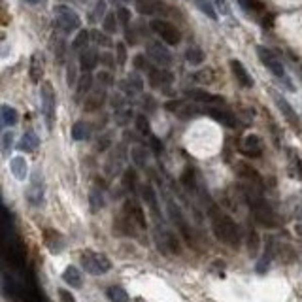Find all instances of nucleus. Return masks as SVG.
<instances>
[{
	"label": "nucleus",
	"mask_w": 302,
	"mask_h": 302,
	"mask_svg": "<svg viewBox=\"0 0 302 302\" xmlns=\"http://www.w3.org/2000/svg\"><path fill=\"white\" fill-rule=\"evenodd\" d=\"M210 219H212V229L216 232V236L223 244L230 245V247H238V244H240L238 225L214 204H210Z\"/></svg>",
	"instance_id": "f257e3e1"
},
{
	"label": "nucleus",
	"mask_w": 302,
	"mask_h": 302,
	"mask_svg": "<svg viewBox=\"0 0 302 302\" xmlns=\"http://www.w3.org/2000/svg\"><path fill=\"white\" fill-rule=\"evenodd\" d=\"M4 257H6V263H10L15 270H19V272L25 270L27 247L21 242V238L12 234V232H6V238H4Z\"/></svg>",
	"instance_id": "f03ea898"
},
{
	"label": "nucleus",
	"mask_w": 302,
	"mask_h": 302,
	"mask_svg": "<svg viewBox=\"0 0 302 302\" xmlns=\"http://www.w3.org/2000/svg\"><path fill=\"white\" fill-rule=\"evenodd\" d=\"M247 202H249V206H251L255 221H257L259 225H263V227H266V229H276V227L280 225V217L276 216V212H274L261 196L249 194V196H247Z\"/></svg>",
	"instance_id": "7ed1b4c3"
},
{
	"label": "nucleus",
	"mask_w": 302,
	"mask_h": 302,
	"mask_svg": "<svg viewBox=\"0 0 302 302\" xmlns=\"http://www.w3.org/2000/svg\"><path fill=\"white\" fill-rule=\"evenodd\" d=\"M40 102H42V115L43 121L47 125V129H53L55 125V91H53V85L49 81H45L42 85V91H40Z\"/></svg>",
	"instance_id": "20e7f679"
},
{
	"label": "nucleus",
	"mask_w": 302,
	"mask_h": 302,
	"mask_svg": "<svg viewBox=\"0 0 302 302\" xmlns=\"http://www.w3.org/2000/svg\"><path fill=\"white\" fill-rule=\"evenodd\" d=\"M81 265L89 274L93 276H100V274H106L112 268V261L102 255V253H94V251H85L81 255Z\"/></svg>",
	"instance_id": "39448f33"
},
{
	"label": "nucleus",
	"mask_w": 302,
	"mask_h": 302,
	"mask_svg": "<svg viewBox=\"0 0 302 302\" xmlns=\"http://www.w3.org/2000/svg\"><path fill=\"white\" fill-rule=\"evenodd\" d=\"M55 15H57V21L59 25H61V29L65 30L66 34H68V32H74L76 29L81 27L79 15L76 14L70 6H66V4H57V6H55Z\"/></svg>",
	"instance_id": "423d86ee"
},
{
	"label": "nucleus",
	"mask_w": 302,
	"mask_h": 302,
	"mask_svg": "<svg viewBox=\"0 0 302 302\" xmlns=\"http://www.w3.org/2000/svg\"><path fill=\"white\" fill-rule=\"evenodd\" d=\"M149 29L153 30V32H157L159 36H161V40H163L166 45H178L181 40L180 30L176 29L174 25H170V23H166V21H161V19H151Z\"/></svg>",
	"instance_id": "0eeeda50"
},
{
	"label": "nucleus",
	"mask_w": 302,
	"mask_h": 302,
	"mask_svg": "<svg viewBox=\"0 0 302 302\" xmlns=\"http://www.w3.org/2000/svg\"><path fill=\"white\" fill-rule=\"evenodd\" d=\"M168 217H170V219H172V223L178 227V230L181 232L183 240H185L189 245H194L193 230H191V227H189L187 219H185L183 214H181V210L178 208V204L172 202V200H168Z\"/></svg>",
	"instance_id": "6e6552de"
},
{
	"label": "nucleus",
	"mask_w": 302,
	"mask_h": 302,
	"mask_svg": "<svg viewBox=\"0 0 302 302\" xmlns=\"http://www.w3.org/2000/svg\"><path fill=\"white\" fill-rule=\"evenodd\" d=\"M27 200L32 204V206H40L43 202V194H45V189H43V180H42V172L40 170H34L32 176H30V183L27 187Z\"/></svg>",
	"instance_id": "1a4fd4ad"
},
{
	"label": "nucleus",
	"mask_w": 302,
	"mask_h": 302,
	"mask_svg": "<svg viewBox=\"0 0 302 302\" xmlns=\"http://www.w3.org/2000/svg\"><path fill=\"white\" fill-rule=\"evenodd\" d=\"M257 55H259L261 63L266 66V70L272 74V76H276V78H280V79L285 78V70H283L281 63L278 61V57L274 55L272 51L263 47V45H257Z\"/></svg>",
	"instance_id": "9d476101"
},
{
	"label": "nucleus",
	"mask_w": 302,
	"mask_h": 302,
	"mask_svg": "<svg viewBox=\"0 0 302 302\" xmlns=\"http://www.w3.org/2000/svg\"><path fill=\"white\" fill-rule=\"evenodd\" d=\"M145 53H147V57H149L157 66L172 65V53L166 49V45H163L161 42H147V45H145Z\"/></svg>",
	"instance_id": "9b49d317"
},
{
	"label": "nucleus",
	"mask_w": 302,
	"mask_h": 302,
	"mask_svg": "<svg viewBox=\"0 0 302 302\" xmlns=\"http://www.w3.org/2000/svg\"><path fill=\"white\" fill-rule=\"evenodd\" d=\"M125 214H127V217H129L130 221H132V225H138L140 229H145L147 227V221H145V216H144V210H142V206L138 204L136 200H127L125 202Z\"/></svg>",
	"instance_id": "f8f14e48"
},
{
	"label": "nucleus",
	"mask_w": 302,
	"mask_h": 302,
	"mask_svg": "<svg viewBox=\"0 0 302 302\" xmlns=\"http://www.w3.org/2000/svg\"><path fill=\"white\" fill-rule=\"evenodd\" d=\"M204 114L208 115V117H212L214 121L221 123L225 127H230V129H234L238 125L236 117L230 114V112H227V110L216 108V106H206V108H204Z\"/></svg>",
	"instance_id": "ddd939ff"
},
{
	"label": "nucleus",
	"mask_w": 302,
	"mask_h": 302,
	"mask_svg": "<svg viewBox=\"0 0 302 302\" xmlns=\"http://www.w3.org/2000/svg\"><path fill=\"white\" fill-rule=\"evenodd\" d=\"M42 234H43V244H45V247L49 251L59 253L65 249V238H63L61 232H57V230L53 229H43Z\"/></svg>",
	"instance_id": "4468645a"
},
{
	"label": "nucleus",
	"mask_w": 302,
	"mask_h": 302,
	"mask_svg": "<svg viewBox=\"0 0 302 302\" xmlns=\"http://www.w3.org/2000/svg\"><path fill=\"white\" fill-rule=\"evenodd\" d=\"M106 104V91L98 87V89H93L89 96L85 98V112H96V110H100L102 106Z\"/></svg>",
	"instance_id": "2eb2a0df"
},
{
	"label": "nucleus",
	"mask_w": 302,
	"mask_h": 302,
	"mask_svg": "<svg viewBox=\"0 0 302 302\" xmlns=\"http://www.w3.org/2000/svg\"><path fill=\"white\" fill-rule=\"evenodd\" d=\"M230 68H232V74H234V78L238 79V83L242 87H253V79L251 76H249V72H247V68H245L238 59H232L230 61Z\"/></svg>",
	"instance_id": "dca6fc26"
},
{
	"label": "nucleus",
	"mask_w": 302,
	"mask_h": 302,
	"mask_svg": "<svg viewBox=\"0 0 302 302\" xmlns=\"http://www.w3.org/2000/svg\"><path fill=\"white\" fill-rule=\"evenodd\" d=\"M242 153L247 155L251 159H257L263 155V145H261V140L257 134H247L244 140V147H242Z\"/></svg>",
	"instance_id": "f3484780"
},
{
	"label": "nucleus",
	"mask_w": 302,
	"mask_h": 302,
	"mask_svg": "<svg viewBox=\"0 0 302 302\" xmlns=\"http://www.w3.org/2000/svg\"><path fill=\"white\" fill-rule=\"evenodd\" d=\"M274 100H276V104H278V108H280V112H281V115L287 119L293 127H296L298 125V115L295 114V110H293V106L289 104L281 94H278V93H274Z\"/></svg>",
	"instance_id": "a211bd4d"
},
{
	"label": "nucleus",
	"mask_w": 302,
	"mask_h": 302,
	"mask_svg": "<svg viewBox=\"0 0 302 302\" xmlns=\"http://www.w3.org/2000/svg\"><path fill=\"white\" fill-rule=\"evenodd\" d=\"M187 94L194 102H200V104H223V96L212 94L208 91H202V89H189Z\"/></svg>",
	"instance_id": "6ab92c4d"
},
{
	"label": "nucleus",
	"mask_w": 302,
	"mask_h": 302,
	"mask_svg": "<svg viewBox=\"0 0 302 302\" xmlns=\"http://www.w3.org/2000/svg\"><path fill=\"white\" fill-rule=\"evenodd\" d=\"M136 10L142 15H157L165 12V4L161 0H136Z\"/></svg>",
	"instance_id": "aec40b11"
},
{
	"label": "nucleus",
	"mask_w": 302,
	"mask_h": 302,
	"mask_svg": "<svg viewBox=\"0 0 302 302\" xmlns=\"http://www.w3.org/2000/svg\"><path fill=\"white\" fill-rule=\"evenodd\" d=\"M98 59H100V55L94 49L83 51V53L79 55V68H81L83 72H93L94 66L98 65Z\"/></svg>",
	"instance_id": "412c9836"
},
{
	"label": "nucleus",
	"mask_w": 302,
	"mask_h": 302,
	"mask_svg": "<svg viewBox=\"0 0 302 302\" xmlns=\"http://www.w3.org/2000/svg\"><path fill=\"white\" fill-rule=\"evenodd\" d=\"M63 280L70 285V287H76L79 289L81 285H83V274L79 272V268H76L74 265L66 266L65 272H63Z\"/></svg>",
	"instance_id": "4be33fe9"
},
{
	"label": "nucleus",
	"mask_w": 302,
	"mask_h": 302,
	"mask_svg": "<svg viewBox=\"0 0 302 302\" xmlns=\"http://www.w3.org/2000/svg\"><path fill=\"white\" fill-rule=\"evenodd\" d=\"M236 172L238 176H242L244 180H249L251 183H255V185H263V178H261V174L253 168V166L245 165V163H240V165L236 166Z\"/></svg>",
	"instance_id": "5701e85b"
},
{
	"label": "nucleus",
	"mask_w": 302,
	"mask_h": 302,
	"mask_svg": "<svg viewBox=\"0 0 302 302\" xmlns=\"http://www.w3.org/2000/svg\"><path fill=\"white\" fill-rule=\"evenodd\" d=\"M10 170H12V174H14L19 181L25 180V178H27V172H29V166H27L25 157L17 155V157L12 159V161H10Z\"/></svg>",
	"instance_id": "b1692460"
},
{
	"label": "nucleus",
	"mask_w": 302,
	"mask_h": 302,
	"mask_svg": "<svg viewBox=\"0 0 302 302\" xmlns=\"http://www.w3.org/2000/svg\"><path fill=\"white\" fill-rule=\"evenodd\" d=\"M38 145H40V138L36 136V132H34V130H27V132L23 134L21 142L17 144V149L34 151V149H38Z\"/></svg>",
	"instance_id": "393cba45"
},
{
	"label": "nucleus",
	"mask_w": 302,
	"mask_h": 302,
	"mask_svg": "<svg viewBox=\"0 0 302 302\" xmlns=\"http://www.w3.org/2000/svg\"><path fill=\"white\" fill-rule=\"evenodd\" d=\"M142 196H144V200L147 202V206L153 210V214L155 216H161V210H159V200H157V194H155V189L151 187V185H144L142 187Z\"/></svg>",
	"instance_id": "a878e982"
},
{
	"label": "nucleus",
	"mask_w": 302,
	"mask_h": 302,
	"mask_svg": "<svg viewBox=\"0 0 302 302\" xmlns=\"http://www.w3.org/2000/svg\"><path fill=\"white\" fill-rule=\"evenodd\" d=\"M0 115H2V123H4L6 127H14V125H17V121H19V115H17L15 108H12L10 104H2Z\"/></svg>",
	"instance_id": "bb28decb"
},
{
	"label": "nucleus",
	"mask_w": 302,
	"mask_h": 302,
	"mask_svg": "<svg viewBox=\"0 0 302 302\" xmlns=\"http://www.w3.org/2000/svg\"><path fill=\"white\" fill-rule=\"evenodd\" d=\"M91 91H93V74L83 72L78 79V96L81 98L83 94H89Z\"/></svg>",
	"instance_id": "cd10ccee"
},
{
	"label": "nucleus",
	"mask_w": 302,
	"mask_h": 302,
	"mask_svg": "<svg viewBox=\"0 0 302 302\" xmlns=\"http://www.w3.org/2000/svg\"><path fill=\"white\" fill-rule=\"evenodd\" d=\"M89 134H91V129H89V125L85 121H78L72 127V140H76V142L87 140Z\"/></svg>",
	"instance_id": "c85d7f7f"
},
{
	"label": "nucleus",
	"mask_w": 302,
	"mask_h": 302,
	"mask_svg": "<svg viewBox=\"0 0 302 302\" xmlns=\"http://www.w3.org/2000/svg\"><path fill=\"white\" fill-rule=\"evenodd\" d=\"M29 76H30V81H32V83H40V79H42V76H43L42 65H40V61H38L36 55L30 57Z\"/></svg>",
	"instance_id": "c756f323"
},
{
	"label": "nucleus",
	"mask_w": 302,
	"mask_h": 302,
	"mask_svg": "<svg viewBox=\"0 0 302 302\" xmlns=\"http://www.w3.org/2000/svg\"><path fill=\"white\" fill-rule=\"evenodd\" d=\"M185 59H187L189 65H202L204 63V59H206V55H204V51L200 49V47H196V45H193V47H189L187 51H185Z\"/></svg>",
	"instance_id": "7c9ffc66"
},
{
	"label": "nucleus",
	"mask_w": 302,
	"mask_h": 302,
	"mask_svg": "<svg viewBox=\"0 0 302 302\" xmlns=\"http://www.w3.org/2000/svg\"><path fill=\"white\" fill-rule=\"evenodd\" d=\"M89 202H91V208L93 210H100L106 206V198H104V193H102L98 187H94L89 194Z\"/></svg>",
	"instance_id": "2f4dec72"
},
{
	"label": "nucleus",
	"mask_w": 302,
	"mask_h": 302,
	"mask_svg": "<svg viewBox=\"0 0 302 302\" xmlns=\"http://www.w3.org/2000/svg\"><path fill=\"white\" fill-rule=\"evenodd\" d=\"M194 2H196V6L200 8L202 12L206 14V17L214 19V21H217V19H219V15H217L216 8H214V4H212V0H194Z\"/></svg>",
	"instance_id": "473e14b6"
},
{
	"label": "nucleus",
	"mask_w": 302,
	"mask_h": 302,
	"mask_svg": "<svg viewBox=\"0 0 302 302\" xmlns=\"http://www.w3.org/2000/svg\"><path fill=\"white\" fill-rule=\"evenodd\" d=\"M117 14H112V12H108L106 14V17L102 19V27H104V30L108 32V34H115L117 32Z\"/></svg>",
	"instance_id": "72a5a7b5"
},
{
	"label": "nucleus",
	"mask_w": 302,
	"mask_h": 302,
	"mask_svg": "<svg viewBox=\"0 0 302 302\" xmlns=\"http://www.w3.org/2000/svg\"><path fill=\"white\" fill-rule=\"evenodd\" d=\"M106 296H108L110 300H114V302L129 300V293H127L125 289L117 287V285H114V287H110L108 291H106Z\"/></svg>",
	"instance_id": "f704fd0d"
},
{
	"label": "nucleus",
	"mask_w": 302,
	"mask_h": 302,
	"mask_svg": "<svg viewBox=\"0 0 302 302\" xmlns=\"http://www.w3.org/2000/svg\"><path fill=\"white\" fill-rule=\"evenodd\" d=\"M127 89H129V93H142V89H144V81H142V78L138 76L136 72L130 74L129 76V81H127Z\"/></svg>",
	"instance_id": "c9c22d12"
},
{
	"label": "nucleus",
	"mask_w": 302,
	"mask_h": 302,
	"mask_svg": "<svg viewBox=\"0 0 302 302\" xmlns=\"http://www.w3.org/2000/svg\"><path fill=\"white\" fill-rule=\"evenodd\" d=\"M87 45H89V32L81 29L78 34H76V38L72 40V47L76 51H79V49H85Z\"/></svg>",
	"instance_id": "e433bc0d"
},
{
	"label": "nucleus",
	"mask_w": 302,
	"mask_h": 302,
	"mask_svg": "<svg viewBox=\"0 0 302 302\" xmlns=\"http://www.w3.org/2000/svg\"><path fill=\"white\" fill-rule=\"evenodd\" d=\"M134 125H136V130L140 134H144V136H149L151 134V129H149V121H147V117L142 114H138L134 117Z\"/></svg>",
	"instance_id": "4c0bfd02"
},
{
	"label": "nucleus",
	"mask_w": 302,
	"mask_h": 302,
	"mask_svg": "<svg viewBox=\"0 0 302 302\" xmlns=\"http://www.w3.org/2000/svg\"><path fill=\"white\" fill-rule=\"evenodd\" d=\"M91 38H93V42L96 43V45H100V47L112 45V40H110L106 30H104V32H100V30H91Z\"/></svg>",
	"instance_id": "58836bf2"
},
{
	"label": "nucleus",
	"mask_w": 302,
	"mask_h": 302,
	"mask_svg": "<svg viewBox=\"0 0 302 302\" xmlns=\"http://www.w3.org/2000/svg\"><path fill=\"white\" fill-rule=\"evenodd\" d=\"M270 247H272V240H270V244H268V249H266V253L261 257V261L255 265V272L257 274H266V270H268V265H270Z\"/></svg>",
	"instance_id": "ea45409f"
},
{
	"label": "nucleus",
	"mask_w": 302,
	"mask_h": 302,
	"mask_svg": "<svg viewBox=\"0 0 302 302\" xmlns=\"http://www.w3.org/2000/svg\"><path fill=\"white\" fill-rule=\"evenodd\" d=\"M106 14H108V12H106V2H104V0H98V2H96V6H94V12L89 15V21L96 23L98 19H104Z\"/></svg>",
	"instance_id": "a19ab883"
},
{
	"label": "nucleus",
	"mask_w": 302,
	"mask_h": 302,
	"mask_svg": "<svg viewBox=\"0 0 302 302\" xmlns=\"http://www.w3.org/2000/svg\"><path fill=\"white\" fill-rule=\"evenodd\" d=\"M132 161L136 166H145V161H147V151L138 145V147H132Z\"/></svg>",
	"instance_id": "79ce46f5"
},
{
	"label": "nucleus",
	"mask_w": 302,
	"mask_h": 302,
	"mask_svg": "<svg viewBox=\"0 0 302 302\" xmlns=\"http://www.w3.org/2000/svg\"><path fill=\"white\" fill-rule=\"evenodd\" d=\"M127 45L123 42H119V43H115V63L119 66H125V63H127Z\"/></svg>",
	"instance_id": "37998d69"
},
{
	"label": "nucleus",
	"mask_w": 302,
	"mask_h": 302,
	"mask_svg": "<svg viewBox=\"0 0 302 302\" xmlns=\"http://www.w3.org/2000/svg\"><path fill=\"white\" fill-rule=\"evenodd\" d=\"M289 170H291V174L295 178H298V180L302 178V161L296 157L295 153H291V166H289Z\"/></svg>",
	"instance_id": "c03bdc74"
},
{
	"label": "nucleus",
	"mask_w": 302,
	"mask_h": 302,
	"mask_svg": "<svg viewBox=\"0 0 302 302\" xmlns=\"http://www.w3.org/2000/svg\"><path fill=\"white\" fill-rule=\"evenodd\" d=\"M117 19H119V23H121V27L125 29V27H129L130 25V10L125 6H119L117 8Z\"/></svg>",
	"instance_id": "a18cd8bd"
},
{
	"label": "nucleus",
	"mask_w": 302,
	"mask_h": 302,
	"mask_svg": "<svg viewBox=\"0 0 302 302\" xmlns=\"http://www.w3.org/2000/svg\"><path fill=\"white\" fill-rule=\"evenodd\" d=\"M247 249H249V253H251V255H255V253H257V249H259V234H257L255 230H249V238H247Z\"/></svg>",
	"instance_id": "49530a36"
},
{
	"label": "nucleus",
	"mask_w": 302,
	"mask_h": 302,
	"mask_svg": "<svg viewBox=\"0 0 302 302\" xmlns=\"http://www.w3.org/2000/svg\"><path fill=\"white\" fill-rule=\"evenodd\" d=\"M12 144H14V134H12L10 130H6V132L2 134V153H4V155H10Z\"/></svg>",
	"instance_id": "de8ad7c7"
},
{
	"label": "nucleus",
	"mask_w": 302,
	"mask_h": 302,
	"mask_svg": "<svg viewBox=\"0 0 302 302\" xmlns=\"http://www.w3.org/2000/svg\"><path fill=\"white\" fill-rule=\"evenodd\" d=\"M96 79H98V83H100L102 87L104 85L110 87L112 83H114V76H112L110 70H102V72H98L96 74Z\"/></svg>",
	"instance_id": "09e8293b"
},
{
	"label": "nucleus",
	"mask_w": 302,
	"mask_h": 302,
	"mask_svg": "<svg viewBox=\"0 0 302 302\" xmlns=\"http://www.w3.org/2000/svg\"><path fill=\"white\" fill-rule=\"evenodd\" d=\"M136 181H138V178H136V172H134V170H127V172H125V185H127L130 191L136 187Z\"/></svg>",
	"instance_id": "8fccbe9b"
},
{
	"label": "nucleus",
	"mask_w": 302,
	"mask_h": 302,
	"mask_svg": "<svg viewBox=\"0 0 302 302\" xmlns=\"http://www.w3.org/2000/svg\"><path fill=\"white\" fill-rule=\"evenodd\" d=\"M147 138H149V145H151V149H153V153H155V155H161V151H163V144H161V140H159L153 132H151Z\"/></svg>",
	"instance_id": "3c124183"
},
{
	"label": "nucleus",
	"mask_w": 302,
	"mask_h": 302,
	"mask_svg": "<svg viewBox=\"0 0 302 302\" xmlns=\"http://www.w3.org/2000/svg\"><path fill=\"white\" fill-rule=\"evenodd\" d=\"M134 68H136V70H147V68H149L147 63H145V55H136V57H134Z\"/></svg>",
	"instance_id": "603ef678"
},
{
	"label": "nucleus",
	"mask_w": 302,
	"mask_h": 302,
	"mask_svg": "<svg viewBox=\"0 0 302 302\" xmlns=\"http://www.w3.org/2000/svg\"><path fill=\"white\" fill-rule=\"evenodd\" d=\"M125 38H127V42H129V43L136 45L138 34H134V29H130V25H129V27H125Z\"/></svg>",
	"instance_id": "864d4df0"
},
{
	"label": "nucleus",
	"mask_w": 302,
	"mask_h": 302,
	"mask_svg": "<svg viewBox=\"0 0 302 302\" xmlns=\"http://www.w3.org/2000/svg\"><path fill=\"white\" fill-rule=\"evenodd\" d=\"M66 76H68V78H66V81H68V85L72 87V85H74V79H76V65H74V63H70V65H68Z\"/></svg>",
	"instance_id": "5fc2aeb1"
},
{
	"label": "nucleus",
	"mask_w": 302,
	"mask_h": 302,
	"mask_svg": "<svg viewBox=\"0 0 302 302\" xmlns=\"http://www.w3.org/2000/svg\"><path fill=\"white\" fill-rule=\"evenodd\" d=\"M144 108L147 110V112H155V108H157V102H155V98L153 96H144Z\"/></svg>",
	"instance_id": "6e6d98bb"
},
{
	"label": "nucleus",
	"mask_w": 302,
	"mask_h": 302,
	"mask_svg": "<svg viewBox=\"0 0 302 302\" xmlns=\"http://www.w3.org/2000/svg\"><path fill=\"white\" fill-rule=\"evenodd\" d=\"M129 119H132V114H130L129 110H125L123 114H117V123H119V125H127Z\"/></svg>",
	"instance_id": "4d7b16f0"
},
{
	"label": "nucleus",
	"mask_w": 302,
	"mask_h": 302,
	"mask_svg": "<svg viewBox=\"0 0 302 302\" xmlns=\"http://www.w3.org/2000/svg\"><path fill=\"white\" fill-rule=\"evenodd\" d=\"M55 57H57L59 63H65V61H63V59H65V42H63V40L57 43V51H55Z\"/></svg>",
	"instance_id": "13d9d810"
},
{
	"label": "nucleus",
	"mask_w": 302,
	"mask_h": 302,
	"mask_svg": "<svg viewBox=\"0 0 302 302\" xmlns=\"http://www.w3.org/2000/svg\"><path fill=\"white\" fill-rule=\"evenodd\" d=\"M100 61H102V63H104L106 66H108V68H114V57H112L110 53H104V55L100 57Z\"/></svg>",
	"instance_id": "bf43d9fd"
},
{
	"label": "nucleus",
	"mask_w": 302,
	"mask_h": 302,
	"mask_svg": "<svg viewBox=\"0 0 302 302\" xmlns=\"http://www.w3.org/2000/svg\"><path fill=\"white\" fill-rule=\"evenodd\" d=\"M216 2H217V6H219V10H221L225 15H230V10H229V6H227V2H225V0H216Z\"/></svg>",
	"instance_id": "052dcab7"
},
{
	"label": "nucleus",
	"mask_w": 302,
	"mask_h": 302,
	"mask_svg": "<svg viewBox=\"0 0 302 302\" xmlns=\"http://www.w3.org/2000/svg\"><path fill=\"white\" fill-rule=\"evenodd\" d=\"M59 296H61V298H65V300H70V302L74 300V296L70 295V293H66V291H61V293H59Z\"/></svg>",
	"instance_id": "680f3d73"
},
{
	"label": "nucleus",
	"mask_w": 302,
	"mask_h": 302,
	"mask_svg": "<svg viewBox=\"0 0 302 302\" xmlns=\"http://www.w3.org/2000/svg\"><path fill=\"white\" fill-rule=\"evenodd\" d=\"M45 0H27V4H32V6H36V4H42Z\"/></svg>",
	"instance_id": "e2e57ef3"
},
{
	"label": "nucleus",
	"mask_w": 302,
	"mask_h": 302,
	"mask_svg": "<svg viewBox=\"0 0 302 302\" xmlns=\"http://www.w3.org/2000/svg\"><path fill=\"white\" fill-rule=\"evenodd\" d=\"M114 2H127V0H114Z\"/></svg>",
	"instance_id": "0e129e2a"
}]
</instances>
